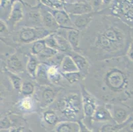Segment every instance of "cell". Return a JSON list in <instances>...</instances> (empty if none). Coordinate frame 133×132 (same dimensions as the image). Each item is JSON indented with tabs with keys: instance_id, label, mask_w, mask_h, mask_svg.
Wrapping results in <instances>:
<instances>
[{
	"instance_id": "5b68a950",
	"label": "cell",
	"mask_w": 133,
	"mask_h": 132,
	"mask_svg": "<svg viewBox=\"0 0 133 132\" xmlns=\"http://www.w3.org/2000/svg\"><path fill=\"white\" fill-rule=\"evenodd\" d=\"M99 13L118 18L126 25L133 28V0H114L109 6L99 11Z\"/></svg>"
},
{
	"instance_id": "74e56055",
	"label": "cell",
	"mask_w": 133,
	"mask_h": 132,
	"mask_svg": "<svg viewBox=\"0 0 133 132\" xmlns=\"http://www.w3.org/2000/svg\"><path fill=\"white\" fill-rule=\"evenodd\" d=\"M25 128L23 126L13 127L9 129V132H23Z\"/></svg>"
},
{
	"instance_id": "836d02e7",
	"label": "cell",
	"mask_w": 133,
	"mask_h": 132,
	"mask_svg": "<svg viewBox=\"0 0 133 132\" xmlns=\"http://www.w3.org/2000/svg\"><path fill=\"white\" fill-rule=\"evenodd\" d=\"M12 128V121L8 115L1 118V129H9Z\"/></svg>"
},
{
	"instance_id": "9a60e30c",
	"label": "cell",
	"mask_w": 133,
	"mask_h": 132,
	"mask_svg": "<svg viewBox=\"0 0 133 132\" xmlns=\"http://www.w3.org/2000/svg\"><path fill=\"white\" fill-rule=\"evenodd\" d=\"M68 55H70L72 58L76 66L78 67V71L80 73L83 77V79L84 80L89 73L91 63L85 55L74 50L69 53Z\"/></svg>"
},
{
	"instance_id": "4316f807",
	"label": "cell",
	"mask_w": 133,
	"mask_h": 132,
	"mask_svg": "<svg viewBox=\"0 0 133 132\" xmlns=\"http://www.w3.org/2000/svg\"><path fill=\"white\" fill-rule=\"evenodd\" d=\"M2 71H3L6 74V75L8 76V79H9V81H10L12 87L16 91L20 93L21 88L23 84V80L22 77L19 75H17L15 73L10 72V71H8L6 70H2Z\"/></svg>"
},
{
	"instance_id": "e575fe53",
	"label": "cell",
	"mask_w": 133,
	"mask_h": 132,
	"mask_svg": "<svg viewBox=\"0 0 133 132\" xmlns=\"http://www.w3.org/2000/svg\"><path fill=\"white\" fill-rule=\"evenodd\" d=\"M89 3L94 11L99 12L103 9V0H91Z\"/></svg>"
},
{
	"instance_id": "d6a6232c",
	"label": "cell",
	"mask_w": 133,
	"mask_h": 132,
	"mask_svg": "<svg viewBox=\"0 0 133 132\" xmlns=\"http://www.w3.org/2000/svg\"><path fill=\"white\" fill-rule=\"evenodd\" d=\"M44 40H45V43L47 47L54 50L58 51V52H60V47H59L57 40H56L55 36H54V32L46 36L44 38Z\"/></svg>"
},
{
	"instance_id": "d4e9b609",
	"label": "cell",
	"mask_w": 133,
	"mask_h": 132,
	"mask_svg": "<svg viewBox=\"0 0 133 132\" xmlns=\"http://www.w3.org/2000/svg\"><path fill=\"white\" fill-rule=\"evenodd\" d=\"M28 56L29 58L26 66V72L30 77L35 80L37 71L40 62L38 60V58L36 55L29 54L28 55Z\"/></svg>"
},
{
	"instance_id": "cb8c5ba5",
	"label": "cell",
	"mask_w": 133,
	"mask_h": 132,
	"mask_svg": "<svg viewBox=\"0 0 133 132\" xmlns=\"http://www.w3.org/2000/svg\"><path fill=\"white\" fill-rule=\"evenodd\" d=\"M21 2L25 3L26 2L23 0H0V8H1V20L5 21L9 17L13 6L15 2Z\"/></svg>"
},
{
	"instance_id": "277c9868",
	"label": "cell",
	"mask_w": 133,
	"mask_h": 132,
	"mask_svg": "<svg viewBox=\"0 0 133 132\" xmlns=\"http://www.w3.org/2000/svg\"><path fill=\"white\" fill-rule=\"evenodd\" d=\"M52 32L44 27H17L12 31L11 38L15 45V50L19 46L29 44L38 40L45 38Z\"/></svg>"
},
{
	"instance_id": "ffe728a7",
	"label": "cell",
	"mask_w": 133,
	"mask_h": 132,
	"mask_svg": "<svg viewBox=\"0 0 133 132\" xmlns=\"http://www.w3.org/2000/svg\"><path fill=\"white\" fill-rule=\"evenodd\" d=\"M91 120L97 123H104V122H115L111 116L109 110L105 107V103L101 102L99 105L97 109L92 116Z\"/></svg>"
},
{
	"instance_id": "7bdbcfd3",
	"label": "cell",
	"mask_w": 133,
	"mask_h": 132,
	"mask_svg": "<svg viewBox=\"0 0 133 132\" xmlns=\"http://www.w3.org/2000/svg\"><path fill=\"white\" fill-rule=\"evenodd\" d=\"M130 33H131L132 39L133 40V28H131V29H130Z\"/></svg>"
},
{
	"instance_id": "f1b7e54d",
	"label": "cell",
	"mask_w": 133,
	"mask_h": 132,
	"mask_svg": "<svg viewBox=\"0 0 133 132\" xmlns=\"http://www.w3.org/2000/svg\"><path fill=\"white\" fill-rule=\"evenodd\" d=\"M54 36H55L56 39L57 40L59 47H60V52L65 53L66 54H68L73 50L71 45L65 37L58 34L56 32H54Z\"/></svg>"
},
{
	"instance_id": "484cf974",
	"label": "cell",
	"mask_w": 133,
	"mask_h": 132,
	"mask_svg": "<svg viewBox=\"0 0 133 132\" xmlns=\"http://www.w3.org/2000/svg\"><path fill=\"white\" fill-rule=\"evenodd\" d=\"M60 68L63 73L78 71V69L72 57L68 54H66L64 58H63L62 61L60 64Z\"/></svg>"
},
{
	"instance_id": "7a4b0ae2",
	"label": "cell",
	"mask_w": 133,
	"mask_h": 132,
	"mask_svg": "<svg viewBox=\"0 0 133 132\" xmlns=\"http://www.w3.org/2000/svg\"><path fill=\"white\" fill-rule=\"evenodd\" d=\"M82 84L104 103L133 99V61L127 55L91 63Z\"/></svg>"
},
{
	"instance_id": "8fae6325",
	"label": "cell",
	"mask_w": 133,
	"mask_h": 132,
	"mask_svg": "<svg viewBox=\"0 0 133 132\" xmlns=\"http://www.w3.org/2000/svg\"><path fill=\"white\" fill-rule=\"evenodd\" d=\"M13 109L15 112L23 114H30L40 110L38 102L34 96H23L19 95Z\"/></svg>"
},
{
	"instance_id": "3957f363",
	"label": "cell",
	"mask_w": 133,
	"mask_h": 132,
	"mask_svg": "<svg viewBox=\"0 0 133 132\" xmlns=\"http://www.w3.org/2000/svg\"><path fill=\"white\" fill-rule=\"evenodd\" d=\"M80 85L62 88L50 106L57 112L61 122H78L84 118Z\"/></svg>"
},
{
	"instance_id": "603a6c76",
	"label": "cell",
	"mask_w": 133,
	"mask_h": 132,
	"mask_svg": "<svg viewBox=\"0 0 133 132\" xmlns=\"http://www.w3.org/2000/svg\"><path fill=\"white\" fill-rule=\"evenodd\" d=\"M55 132H79V124L78 122L62 121L54 127Z\"/></svg>"
},
{
	"instance_id": "d6986e66",
	"label": "cell",
	"mask_w": 133,
	"mask_h": 132,
	"mask_svg": "<svg viewBox=\"0 0 133 132\" xmlns=\"http://www.w3.org/2000/svg\"><path fill=\"white\" fill-rule=\"evenodd\" d=\"M21 76L22 77L23 81L19 95L23 96H33L37 87L35 80L30 77L26 72Z\"/></svg>"
},
{
	"instance_id": "bcb514c9",
	"label": "cell",
	"mask_w": 133,
	"mask_h": 132,
	"mask_svg": "<svg viewBox=\"0 0 133 132\" xmlns=\"http://www.w3.org/2000/svg\"><path fill=\"white\" fill-rule=\"evenodd\" d=\"M37 2H39L40 1H41V0H37Z\"/></svg>"
},
{
	"instance_id": "60d3db41",
	"label": "cell",
	"mask_w": 133,
	"mask_h": 132,
	"mask_svg": "<svg viewBox=\"0 0 133 132\" xmlns=\"http://www.w3.org/2000/svg\"><path fill=\"white\" fill-rule=\"evenodd\" d=\"M85 2L84 0H65V3H78V2Z\"/></svg>"
},
{
	"instance_id": "d590c367",
	"label": "cell",
	"mask_w": 133,
	"mask_h": 132,
	"mask_svg": "<svg viewBox=\"0 0 133 132\" xmlns=\"http://www.w3.org/2000/svg\"><path fill=\"white\" fill-rule=\"evenodd\" d=\"M126 55L127 56V58H129L130 61H133V40L132 41L131 43L129 45V47L128 48L127 52Z\"/></svg>"
},
{
	"instance_id": "52a82bcc",
	"label": "cell",
	"mask_w": 133,
	"mask_h": 132,
	"mask_svg": "<svg viewBox=\"0 0 133 132\" xmlns=\"http://www.w3.org/2000/svg\"><path fill=\"white\" fill-rule=\"evenodd\" d=\"M62 87L57 86H42L37 84L34 97L38 102L40 110L50 107L54 102Z\"/></svg>"
},
{
	"instance_id": "2e32d148",
	"label": "cell",
	"mask_w": 133,
	"mask_h": 132,
	"mask_svg": "<svg viewBox=\"0 0 133 132\" xmlns=\"http://www.w3.org/2000/svg\"><path fill=\"white\" fill-rule=\"evenodd\" d=\"M97 14V12L93 11L85 14L78 15H70L75 29L82 31L89 26Z\"/></svg>"
},
{
	"instance_id": "f6af8a7d",
	"label": "cell",
	"mask_w": 133,
	"mask_h": 132,
	"mask_svg": "<svg viewBox=\"0 0 133 132\" xmlns=\"http://www.w3.org/2000/svg\"><path fill=\"white\" fill-rule=\"evenodd\" d=\"M60 1H62V2H64L65 0H60ZM64 3H65V2H64Z\"/></svg>"
},
{
	"instance_id": "e0dca14e",
	"label": "cell",
	"mask_w": 133,
	"mask_h": 132,
	"mask_svg": "<svg viewBox=\"0 0 133 132\" xmlns=\"http://www.w3.org/2000/svg\"><path fill=\"white\" fill-rule=\"evenodd\" d=\"M64 9L69 15H78L93 12L91 4L86 2H78L75 3H65Z\"/></svg>"
},
{
	"instance_id": "ab89813d",
	"label": "cell",
	"mask_w": 133,
	"mask_h": 132,
	"mask_svg": "<svg viewBox=\"0 0 133 132\" xmlns=\"http://www.w3.org/2000/svg\"><path fill=\"white\" fill-rule=\"evenodd\" d=\"M114 0H103V9L109 6ZM102 9V10H103Z\"/></svg>"
},
{
	"instance_id": "f35d334b",
	"label": "cell",
	"mask_w": 133,
	"mask_h": 132,
	"mask_svg": "<svg viewBox=\"0 0 133 132\" xmlns=\"http://www.w3.org/2000/svg\"><path fill=\"white\" fill-rule=\"evenodd\" d=\"M124 129L127 132H133V122L128 123V124L124 127Z\"/></svg>"
},
{
	"instance_id": "8d00e7d4",
	"label": "cell",
	"mask_w": 133,
	"mask_h": 132,
	"mask_svg": "<svg viewBox=\"0 0 133 132\" xmlns=\"http://www.w3.org/2000/svg\"><path fill=\"white\" fill-rule=\"evenodd\" d=\"M79 124V132H93L92 131L89 129V128H88L85 123H83L82 120L78 122Z\"/></svg>"
},
{
	"instance_id": "44dd1931",
	"label": "cell",
	"mask_w": 133,
	"mask_h": 132,
	"mask_svg": "<svg viewBox=\"0 0 133 132\" xmlns=\"http://www.w3.org/2000/svg\"><path fill=\"white\" fill-rule=\"evenodd\" d=\"M42 111V119L47 125L50 126H54L61 122L60 116L54 109L49 107Z\"/></svg>"
},
{
	"instance_id": "1f68e13d",
	"label": "cell",
	"mask_w": 133,
	"mask_h": 132,
	"mask_svg": "<svg viewBox=\"0 0 133 132\" xmlns=\"http://www.w3.org/2000/svg\"><path fill=\"white\" fill-rule=\"evenodd\" d=\"M38 3V2H37ZM39 3H42L52 9H64L65 3L60 0H41Z\"/></svg>"
},
{
	"instance_id": "30bf717a",
	"label": "cell",
	"mask_w": 133,
	"mask_h": 132,
	"mask_svg": "<svg viewBox=\"0 0 133 132\" xmlns=\"http://www.w3.org/2000/svg\"><path fill=\"white\" fill-rule=\"evenodd\" d=\"M80 89L84 118L91 121L92 116L101 101L88 91L82 83L80 85Z\"/></svg>"
},
{
	"instance_id": "5bb4252c",
	"label": "cell",
	"mask_w": 133,
	"mask_h": 132,
	"mask_svg": "<svg viewBox=\"0 0 133 132\" xmlns=\"http://www.w3.org/2000/svg\"><path fill=\"white\" fill-rule=\"evenodd\" d=\"M38 3H39L43 27L50 32H56L60 29V26L58 25L54 15L50 12L48 7L44 5L42 3H39V2Z\"/></svg>"
},
{
	"instance_id": "7402d4cb",
	"label": "cell",
	"mask_w": 133,
	"mask_h": 132,
	"mask_svg": "<svg viewBox=\"0 0 133 132\" xmlns=\"http://www.w3.org/2000/svg\"><path fill=\"white\" fill-rule=\"evenodd\" d=\"M47 68H48V64L46 63H40L38 65L35 78L36 83L38 85H52L48 78Z\"/></svg>"
},
{
	"instance_id": "ba28073f",
	"label": "cell",
	"mask_w": 133,
	"mask_h": 132,
	"mask_svg": "<svg viewBox=\"0 0 133 132\" xmlns=\"http://www.w3.org/2000/svg\"><path fill=\"white\" fill-rule=\"evenodd\" d=\"M24 11L23 19L17 27H43L39 3H37L35 5L32 6L26 3L25 5Z\"/></svg>"
},
{
	"instance_id": "b9f144b4",
	"label": "cell",
	"mask_w": 133,
	"mask_h": 132,
	"mask_svg": "<svg viewBox=\"0 0 133 132\" xmlns=\"http://www.w3.org/2000/svg\"><path fill=\"white\" fill-rule=\"evenodd\" d=\"M133 122V112H132V114L131 116H130V118H129V119L128 120V121L127 122V124H128V123H129V122Z\"/></svg>"
},
{
	"instance_id": "6da1fadb",
	"label": "cell",
	"mask_w": 133,
	"mask_h": 132,
	"mask_svg": "<svg viewBox=\"0 0 133 132\" xmlns=\"http://www.w3.org/2000/svg\"><path fill=\"white\" fill-rule=\"evenodd\" d=\"M130 29L118 18L97 12L81 31L80 53L91 63L126 55L132 41Z\"/></svg>"
},
{
	"instance_id": "83f0119b",
	"label": "cell",
	"mask_w": 133,
	"mask_h": 132,
	"mask_svg": "<svg viewBox=\"0 0 133 132\" xmlns=\"http://www.w3.org/2000/svg\"><path fill=\"white\" fill-rule=\"evenodd\" d=\"M63 75L66 81L71 86L79 85L83 81V77L79 71L66 73H63Z\"/></svg>"
},
{
	"instance_id": "7c38bea8",
	"label": "cell",
	"mask_w": 133,
	"mask_h": 132,
	"mask_svg": "<svg viewBox=\"0 0 133 132\" xmlns=\"http://www.w3.org/2000/svg\"><path fill=\"white\" fill-rule=\"evenodd\" d=\"M25 4L19 2H15L13 5L9 17L5 21H4L11 32L14 31L23 19L25 13L24 8Z\"/></svg>"
},
{
	"instance_id": "8992f818",
	"label": "cell",
	"mask_w": 133,
	"mask_h": 132,
	"mask_svg": "<svg viewBox=\"0 0 133 132\" xmlns=\"http://www.w3.org/2000/svg\"><path fill=\"white\" fill-rule=\"evenodd\" d=\"M29 56L17 50L11 54H1V70H6L19 75L26 73Z\"/></svg>"
},
{
	"instance_id": "ac0fdd59",
	"label": "cell",
	"mask_w": 133,
	"mask_h": 132,
	"mask_svg": "<svg viewBox=\"0 0 133 132\" xmlns=\"http://www.w3.org/2000/svg\"><path fill=\"white\" fill-rule=\"evenodd\" d=\"M50 12L52 13L57 22L58 25L61 29H74V26L70 18V15L64 9H52Z\"/></svg>"
},
{
	"instance_id": "4dcf8cb0",
	"label": "cell",
	"mask_w": 133,
	"mask_h": 132,
	"mask_svg": "<svg viewBox=\"0 0 133 132\" xmlns=\"http://www.w3.org/2000/svg\"><path fill=\"white\" fill-rule=\"evenodd\" d=\"M58 52V51L54 50L46 46L39 55H37V58L40 63H45L48 60H50V58H52L54 55H55Z\"/></svg>"
},
{
	"instance_id": "4fadbf2b",
	"label": "cell",
	"mask_w": 133,
	"mask_h": 132,
	"mask_svg": "<svg viewBox=\"0 0 133 132\" xmlns=\"http://www.w3.org/2000/svg\"><path fill=\"white\" fill-rule=\"evenodd\" d=\"M56 32L65 37L68 40L74 51L80 53V31L75 29V28L74 29H61L60 28Z\"/></svg>"
},
{
	"instance_id": "ee69618b",
	"label": "cell",
	"mask_w": 133,
	"mask_h": 132,
	"mask_svg": "<svg viewBox=\"0 0 133 132\" xmlns=\"http://www.w3.org/2000/svg\"><path fill=\"white\" fill-rule=\"evenodd\" d=\"M9 129H1V132H9Z\"/></svg>"
},
{
	"instance_id": "9c48e42d",
	"label": "cell",
	"mask_w": 133,
	"mask_h": 132,
	"mask_svg": "<svg viewBox=\"0 0 133 132\" xmlns=\"http://www.w3.org/2000/svg\"><path fill=\"white\" fill-rule=\"evenodd\" d=\"M105 105L109 110L114 122L117 124L126 123L133 112V107H130L124 102L105 103Z\"/></svg>"
},
{
	"instance_id": "f546056e",
	"label": "cell",
	"mask_w": 133,
	"mask_h": 132,
	"mask_svg": "<svg viewBox=\"0 0 133 132\" xmlns=\"http://www.w3.org/2000/svg\"><path fill=\"white\" fill-rule=\"evenodd\" d=\"M127 126L125 123L123 124H117L115 123H109L104 124L101 127L99 132H121L122 129Z\"/></svg>"
}]
</instances>
